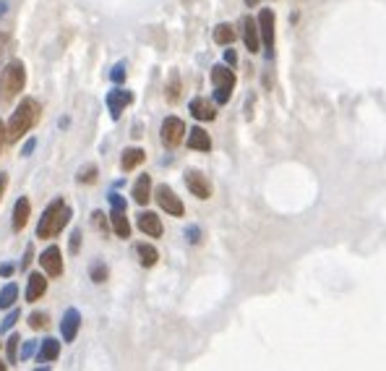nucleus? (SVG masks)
I'll list each match as a JSON object with an SVG mask.
<instances>
[{"label": "nucleus", "instance_id": "f257e3e1", "mask_svg": "<svg viewBox=\"0 0 386 371\" xmlns=\"http://www.w3.org/2000/svg\"><path fill=\"white\" fill-rule=\"evenodd\" d=\"M40 113H42V108H40V102L34 97H24L22 102H19V108L13 110L11 120H8V126H6V142H19L22 136H26V133L34 129V123L40 120Z\"/></svg>", "mask_w": 386, "mask_h": 371}, {"label": "nucleus", "instance_id": "f03ea898", "mask_svg": "<svg viewBox=\"0 0 386 371\" xmlns=\"http://www.w3.org/2000/svg\"><path fill=\"white\" fill-rule=\"evenodd\" d=\"M71 217H74V209L68 207L63 199L50 201L37 222V238H58L65 225L71 222Z\"/></svg>", "mask_w": 386, "mask_h": 371}, {"label": "nucleus", "instance_id": "7ed1b4c3", "mask_svg": "<svg viewBox=\"0 0 386 371\" xmlns=\"http://www.w3.org/2000/svg\"><path fill=\"white\" fill-rule=\"evenodd\" d=\"M24 84H26V68H24L22 60L6 63V68L0 71V92H3V99H13L16 94H22Z\"/></svg>", "mask_w": 386, "mask_h": 371}, {"label": "nucleus", "instance_id": "20e7f679", "mask_svg": "<svg viewBox=\"0 0 386 371\" xmlns=\"http://www.w3.org/2000/svg\"><path fill=\"white\" fill-rule=\"evenodd\" d=\"M235 71L233 66H222V63H217L212 68V84H215V102L217 105H227L230 97H233V89H235Z\"/></svg>", "mask_w": 386, "mask_h": 371}, {"label": "nucleus", "instance_id": "39448f33", "mask_svg": "<svg viewBox=\"0 0 386 371\" xmlns=\"http://www.w3.org/2000/svg\"><path fill=\"white\" fill-rule=\"evenodd\" d=\"M256 22H258V34H261V44H264L267 55L271 58V53H274V29H277V16H274L271 8H261Z\"/></svg>", "mask_w": 386, "mask_h": 371}, {"label": "nucleus", "instance_id": "423d86ee", "mask_svg": "<svg viewBox=\"0 0 386 371\" xmlns=\"http://www.w3.org/2000/svg\"><path fill=\"white\" fill-rule=\"evenodd\" d=\"M154 199H157V204H160L170 217H183L185 215V207H183L181 197L172 191L170 186H157V191H154Z\"/></svg>", "mask_w": 386, "mask_h": 371}, {"label": "nucleus", "instance_id": "0eeeda50", "mask_svg": "<svg viewBox=\"0 0 386 371\" xmlns=\"http://www.w3.org/2000/svg\"><path fill=\"white\" fill-rule=\"evenodd\" d=\"M160 136H162V144L165 147H178V144H183V139H185V123H183L181 118H175V115H170V118L162 120V129H160Z\"/></svg>", "mask_w": 386, "mask_h": 371}, {"label": "nucleus", "instance_id": "6e6552de", "mask_svg": "<svg viewBox=\"0 0 386 371\" xmlns=\"http://www.w3.org/2000/svg\"><path fill=\"white\" fill-rule=\"evenodd\" d=\"M185 186H188V191H191L196 199H212V183H209V178H206L201 170H185Z\"/></svg>", "mask_w": 386, "mask_h": 371}, {"label": "nucleus", "instance_id": "1a4fd4ad", "mask_svg": "<svg viewBox=\"0 0 386 371\" xmlns=\"http://www.w3.org/2000/svg\"><path fill=\"white\" fill-rule=\"evenodd\" d=\"M105 102H108L110 118H112V120H120V115H123V110H126V108L131 105V102H133V92H128V89H110L108 97H105Z\"/></svg>", "mask_w": 386, "mask_h": 371}, {"label": "nucleus", "instance_id": "9d476101", "mask_svg": "<svg viewBox=\"0 0 386 371\" xmlns=\"http://www.w3.org/2000/svg\"><path fill=\"white\" fill-rule=\"evenodd\" d=\"M40 264H42V270L47 277H60V274H63V252H60L58 246L44 249L42 256H40Z\"/></svg>", "mask_w": 386, "mask_h": 371}, {"label": "nucleus", "instance_id": "9b49d317", "mask_svg": "<svg viewBox=\"0 0 386 371\" xmlns=\"http://www.w3.org/2000/svg\"><path fill=\"white\" fill-rule=\"evenodd\" d=\"M240 26H243V42H246L248 53H258L261 50V34H258V22L253 16H243L240 19Z\"/></svg>", "mask_w": 386, "mask_h": 371}, {"label": "nucleus", "instance_id": "f8f14e48", "mask_svg": "<svg viewBox=\"0 0 386 371\" xmlns=\"http://www.w3.org/2000/svg\"><path fill=\"white\" fill-rule=\"evenodd\" d=\"M78 329H81V314H78V308H68L60 319V335H63V343H74L76 335H78Z\"/></svg>", "mask_w": 386, "mask_h": 371}, {"label": "nucleus", "instance_id": "ddd939ff", "mask_svg": "<svg viewBox=\"0 0 386 371\" xmlns=\"http://www.w3.org/2000/svg\"><path fill=\"white\" fill-rule=\"evenodd\" d=\"M29 217H32V201H29L26 197L16 199V204H13V217H11L13 230H16V233H22V230L26 228Z\"/></svg>", "mask_w": 386, "mask_h": 371}, {"label": "nucleus", "instance_id": "4468645a", "mask_svg": "<svg viewBox=\"0 0 386 371\" xmlns=\"http://www.w3.org/2000/svg\"><path fill=\"white\" fill-rule=\"evenodd\" d=\"M136 225L144 236H149V238H160L162 236V220L154 215V212H141L139 217H136Z\"/></svg>", "mask_w": 386, "mask_h": 371}, {"label": "nucleus", "instance_id": "2eb2a0df", "mask_svg": "<svg viewBox=\"0 0 386 371\" xmlns=\"http://www.w3.org/2000/svg\"><path fill=\"white\" fill-rule=\"evenodd\" d=\"M188 110H191V115L196 120H215L217 118V102H209L206 97L191 99Z\"/></svg>", "mask_w": 386, "mask_h": 371}, {"label": "nucleus", "instance_id": "dca6fc26", "mask_svg": "<svg viewBox=\"0 0 386 371\" xmlns=\"http://www.w3.org/2000/svg\"><path fill=\"white\" fill-rule=\"evenodd\" d=\"M44 293H47V277L42 272H32L29 274V283H26V301L37 304Z\"/></svg>", "mask_w": 386, "mask_h": 371}, {"label": "nucleus", "instance_id": "f3484780", "mask_svg": "<svg viewBox=\"0 0 386 371\" xmlns=\"http://www.w3.org/2000/svg\"><path fill=\"white\" fill-rule=\"evenodd\" d=\"M188 149L193 152H212V139H209V133L204 129H191L188 131Z\"/></svg>", "mask_w": 386, "mask_h": 371}, {"label": "nucleus", "instance_id": "a211bd4d", "mask_svg": "<svg viewBox=\"0 0 386 371\" xmlns=\"http://www.w3.org/2000/svg\"><path fill=\"white\" fill-rule=\"evenodd\" d=\"M58 356H60V343L55 338H44L42 343H40V348H37V361L40 363H50V361H58Z\"/></svg>", "mask_w": 386, "mask_h": 371}, {"label": "nucleus", "instance_id": "6ab92c4d", "mask_svg": "<svg viewBox=\"0 0 386 371\" xmlns=\"http://www.w3.org/2000/svg\"><path fill=\"white\" fill-rule=\"evenodd\" d=\"M151 199V175H139V181L133 183V201L144 207V204H149Z\"/></svg>", "mask_w": 386, "mask_h": 371}, {"label": "nucleus", "instance_id": "aec40b11", "mask_svg": "<svg viewBox=\"0 0 386 371\" xmlns=\"http://www.w3.org/2000/svg\"><path fill=\"white\" fill-rule=\"evenodd\" d=\"M144 160H146V152H144L141 147H128V149L123 152V157H120V167L128 173V170H136Z\"/></svg>", "mask_w": 386, "mask_h": 371}, {"label": "nucleus", "instance_id": "412c9836", "mask_svg": "<svg viewBox=\"0 0 386 371\" xmlns=\"http://www.w3.org/2000/svg\"><path fill=\"white\" fill-rule=\"evenodd\" d=\"M110 222H112V230L118 238H128L131 236V222L126 217V209H112L110 212Z\"/></svg>", "mask_w": 386, "mask_h": 371}, {"label": "nucleus", "instance_id": "4be33fe9", "mask_svg": "<svg viewBox=\"0 0 386 371\" xmlns=\"http://www.w3.org/2000/svg\"><path fill=\"white\" fill-rule=\"evenodd\" d=\"M136 256H139L141 267H154L160 262V252L151 243H136Z\"/></svg>", "mask_w": 386, "mask_h": 371}, {"label": "nucleus", "instance_id": "5701e85b", "mask_svg": "<svg viewBox=\"0 0 386 371\" xmlns=\"http://www.w3.org/2000/svg\"><path fill=\"white\" fill-rule=\"evenodd\" d=\"M212 37H215L217 44H225V47H230V44L237 40V32H235V26H233V24H217Z\"/></svg>", "mask_w": 386, "mask_h": 371}, {"label": "nucleus", "instance_id": "b1692460", "mask_svg": "<svg viewBox=\"0 0 386 371\" xmlns=\"http://www.w3.org/2000/svg\"><path fill=\"white\" fill-rule=\"evenodd\" d=\"M16 298H19V285L16 283H8L0 288V308H13Z\"/></svg>", "mask_w": 386, "mask_h": 371}, {"label": "nucleus", "instance_id": "393cba45", "mask_svg": "<svg viewBox=\"0 0 386 371\" xmlns=\"http://www.w3.org/2000/svg\"><path fill=\"white\" fill-rule=\"evenodd\" d=\"M165 97H167V102H178L181 99V76L175 71L170 74V81L165 87Z\"/></svg>", "mask_w": 386, "mask_h": 371}, {"label": "nucleus", "instance_id": "a878e982", "mask_svg": "<svg viewBox=\"0 0 386 371\" xmlns=\"http://www.w3.org/2000/svg\"><path fill=\"white\" fill-rule=\"evenodd\" d=\"M96 173H99V170H96V165L94 163H89V165H84V167H78V173H76V181H78V183H96Z\"/></svg>", "mask_w": 386, "mask_h": 371}, {"label": "nucleus", "instance_id": "bb28decb", "mask_svg": "<svg viewBox=\"0 0 386 371\" xmlns=\"http://www.w3.org/2000/svg\"><path fill=\"white\" fill-rule=\"evenodd\" d=\"M19 345H22V338L11 335L8 343H6V358H8V363H19Z\"/></svg>", "mask_w": 386, "mask_h": 371}, {"label": "nucleus", "instance_id": "cd10ccee", "mask_svg": "<svg viewBox=\"0 0 386 371\" xmlns=\"http://www.w3.org/2000/svg\"><path fill=\"white\" fill-rule=\"evenodd\" d=\"M19 319H22V308H8V314L0 319V332H11Z\"/></svg>", "mask_w": 386, "mask_h": 371}, {"label": "nucleus", "instance_id": "c85d7f7f", "mask_svg": "<svg viewBox=\"0 0 386 371\" xmlns=\"http://www.w3.org/2000/svg\"><path fill=\"white\" fill-rule=\"evenodd\" d=\"M47 322H50V314H47V311H32V314H29V327L32 329L47 327Z\"/></svg>", "mask_w": 386, "mask_h": 371}, {"label": "nucleus", "instance_id": "c756f323", "mask_svg": "<svg viewBox=\"0 0 386 371\" xmlns=\"http://www.w3.org/2000/svg\"><path fill=\"white\" fill-rule=\"evenodd\" d=\"M89 274H92L94 283H105V280H108V264L94 262L92 264V270H89Z\"/></svg>", "mask_w": 386, "mask_h": 371}, {"label": "nucleus", "instance_id": "7c9ffc66", "mask_svg": "<svg viewBox=\"0 0 386 371\" xmlns=\"http://www.w3.org/2000/svg\"><path fill=\"white\" fill-rule=\"evenodd\" d=\"M126 63H123V60H120V63H115V66H112V71H110V81H112V84H123V81H126V74H128V71H126Z\"/></svg>", "mask_w": 386, "mask_h": 371}, {"label": "nucleus", "instance_id": "2f4dec72", "mask_svg": "<svg viewBox=\"0 0 386 371\" xmlns=\"http://www.w3.org/2000/svg\"><path fill=\"white\" fill-rule=\"evenodd\" d=\"M92 225H94L99 233H108V220H105V212H102V209L92 212Z\"/></svg>", "mask_w": 386, "mask_h": 371}, {"label": "nucleus", "instance_id": "473e14b6", "mask_svg": "<svg viewBox=\"0 0 386 371\" xmlns=\"http://www.w3.org/2000/svg\"><path fill=\"white\" fill-rule=\"evenodd\" d=\"M32 262H34V246L29 243V246H26V252H24V259H22V264H19V270H22V272H26Z\"/></svg>", "mask_w": 386, "mask_h": 371}, {"label": "nucleus", "instance_id": "72a5a7b5", "mask_svg": "<svg viewBox=\"0 0 386 371\" xmlns=\"http://www.w3.org/2000/svg\"><path fill=\"white\" fill-rule=\"evenodd\" d=\"M78 249H81V230H74L71 233V243H68V252L78 254Z\"/></svg>", "mask_w": 386, "mask_h": 371}, {"label": "nucleus", "instance_id": "f704fd0d", "mask_svg": "<svg viewBox=\"0 0 386 371\" xmlns=\"http://www.w3.org/2000/svg\"><path fill=\"white\" fill-rule=\"evenodd\" d=\"M34 350H37V340H26V343H24V348H22V361L32 358Z\"/></svg>", "mask_w": 386, "mask_h": 371}, {"label": "nucleus", "instance_id": "c9c22d12", "mask_svg": "<svg viewBox=\"0 0 386 371\" xmlns=\"http://www.w3.org/2000/svg\"><path fill=\"white\" fill-rule=\"evenodd\" d=\"M110 204H112V209H126V199L112 191V194H110Z\"/></svg>", "mask_w": 386, "mask_h": 371}, {"label": "nucleus", "instance_id": "e433bc0d", "mask_svg": "<svg viewBox=\"0 0 386 371\" xmlns=\"http://www.w3.org/2000/svg\"><path fill=\"white\" fill-rule=\"evenodd\" d=\"M185 236H188V240H191V243H199V240H201V230L193 225V228L185 230Z\"/></svg>", "mask_w": 386, "mask_h": 371}, {"label": "nucleus", "instance_id": "4c0bfd02", "mask_svg": "<svg viewBox=\"0 0 386 371\" xmlns=\"http://www.w3.org/2000/svg\"><path fill=\"white\" fill-rule=\"evenodd\" d=\"M34 147H37V139H29V142H26V144L22 147V157H32Z\"/></svg>", "mask_w": 386, "mask_h": 371}, {"label": "nucleus", "instance_id": "58836bf2", "mask_svg": "<svg viewBox=\"0 0 386 371\" xmlns=\"http://www.w3.org/2000/svg\"><path fill=\"white\" fill-rule=\"evenodd\" d=\"M16 272V267H13V264H0V277H11V274Z\"/></svg>", "mask_w": 386, "mask_h": 371}, {"label": "nucleus", "instance_id": "ea45409f", "mask_svg": "<svg viewBox=\"0 0 386 371\" xmlns=\"http://www.w3.org/2000/svg\"><path fill=\"white\" fill-rule=\"evenodd\" d=\"M225 63H227V66H235V63H237L235 50H225Z\"/></svg>", "mask_w": 386, "mask_h": 371}, {"label": "nucleus", "instance_id": "a19ab883", "mask_svg": "<svg viewBox=\"0 0 386 371\" xmlns=\"http://www.w3.org/2000/svg\"><path fill=\"white\" fill-rule=\"evenodd\" d=\"M6 186H8V175L0 173V199H3V194H6Z\"/></svg>", "mask_w": 386, "mask_h": 371}, {"label": "nucleus", "instance_id": "79ce46f5", "mask_svg": "<svg viewBox=\"0 0 386 371\" xmlns=\"http://www.w3.org/2000/svg\"><path fill=\"white\" fill-rule=\"evenodd\" d=\"M3 144H6V123L0 120V149H3Z\"/></svg>", "mask_w": 386, "mask_h": 371}, {"label": "nucleus", "instance_id": "37998d69", "mask_svg": "<svg viewBox=\"0 0 386 371\" xmlns=\"http://www.w3.org/2000/svg\"><path fill=\"white\" fill-rule=\"evenodd\" d=\"M6 42H8V37H6V34H0V53H3V47H6Z\"/></svg>", "mask_w": 386, "mask_h": 371}, {"label": "nucleus", "instance_id": "c03bdc74", "mask_svg": "<svg viewBox=\"0 0 386 371\" xmlns=\"http://www.w3.org/2000/svg\"><path fill=\"white\" fill-rule=\"evenodd\" d=\"M258 3H261V0H246V6H248V8H256Z\"/></svg>", "mask_w": 386, "mask_h": 371}, {"label": "nucleus", "instance_id": "a18cd8bd", "mask_svg": "<svg viewBox=\"0 0 386 371\" xmlns=\"http://www.w3.org/2000/svg\"><path fill=\"white\" fill-rule=\"evenodd\" d=\"M3 369H6V363H3V361H0V371H3Z\"/></svg>", "mask_w": 386, "mask_h": 371}]
</instances>
